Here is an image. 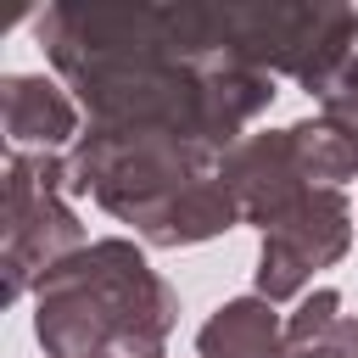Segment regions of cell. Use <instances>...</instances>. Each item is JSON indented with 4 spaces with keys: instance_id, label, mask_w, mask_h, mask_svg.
Instances as JSON below:
<instances>
[{
    "instance_id": "6da1fadb",
    "label": "cell",
    "mask_w": 358,
    "mask_h": 358,
    "mask_svg": "<svg viewBox=\"0 0 358 358\" xmlns=\"http://www.w3.org/2000/svg\"><path fill=\"white\" fill-rule=\"evenodd\" d=\"M34 34L95 129L168 134L218 157L274 101V78L229 50L224 6H50Z\"/></svg>"
},
{
    "instance_id": "7a4b0ae2",
    "label": "cell",
    "mask_w": 358,
    "mask_h": 358,
    "mask_svg": "<svg viewBox=\"0 0 358 358\" xmlns=\"http://www.w3.org/2000/svg\"><path fill=\"white\" fill-rule=\"evenodd\" d=\"M179 296L129 246L95 241L39 280L34 336L50 358H162Z\"/></svg>"
},
{
    "instance_id": "3957f363",
    "label": "cell",
    "mask_w": 358,
    "mask_h": 358,
    "mask_svg": "<svg viewBox=\"0 0 358 358\" xmlns=\"http://www.w3.org/2000/svg\"><path fill=\"white\" fill-rule=\"evenodd\" d=\"M213 151L168 140V134H117L90 129L67 157V196H95L106 213L145 229L162 207H173L190 185L213 179Z\"/></svg>"
},
{
    "instance_id": "277c9868",
    "label": "cell",
    "mask_w": 358,
    "mask_h": 358,
    "mask_svg": "<svg viewBox=\"0 0 358 358\" xmlns=\"http://www.w3.org/2000/svg\"><path fill=\"white\" fill-rule=\"evenodd\" d=\"M67 162L50 151L6 157V296L17 302L28 280H45L62 257L84 252V224L62 201Z\"/></svg>"
},
{
    "instance_id": "5b68a950",
    "label": "cell",
    "mask_w": 358,
    "mask_h": 358,
    "mask_svg": "<svg viewBox=\"0 0 358 358\" xmlns=\"http://www.w3.org/2000/svg\"><path fill=\"white\" fill-rule=\"evenodd\" d=\"M352 241V201L341 190H308L296 207H285L263 229L257 252V296L285 302L308 285L313 268H330Z\"/></svg>"
},
{
    "instance_id": "8992f818",
    "label": "cell",
    "mask_w": 358,
    "mask_h": 358,
    "mask_svg": "<svg viewBox=\"0 0 358 358\" xmlns=\"http://www.w3.org/2000/svg\"><path fill=\"white\" fill-rule=\"evenodd\" d=\"M218 179L224 190L235 196L241 218L246 224H274L285 207H296L308 190H319L302 168V151H296V134L291 129H274V134H252L241 140L235 151H224L218 162Z\"/></svg>"
},
{
    "instance_id": "52a82bcc",
    "label": "cell",
    "mask_w": 358,
    "mask_h": 358,
    "mask_svg": "<svg viewBox=\"0 0 358 358\" xmlns=\"http://www.w3.org/2000/svg\"><path fill=\"white\" fill-rule=\"evenodd\" d=\"M0 117H6V134L11 145H62L73 129H78V112L73 101L50 84V78H34V73H11L0 84Z\"/></svg>"
},
{
    "instance_id": "ba28073f",
    "label": "cell",
    "mask_w": 358,
    "mask_h": 358,
    "mask_svg": "<svg viewBox=\"0 0 358 358\" xmlns=\"http://www.w3.org/2000/svg\"><path fill=\"white\" fill-rule=\"evenodd\" d=\"M196 352L201 358H285V324H280L274 302L235 296L201 324Z\"/></svg>"
},
{
    "instance_id": "9c48e42d",
    "label": "cell",
    "mask_w": 358,
    "mask_h": 358,
    "mask_svg": "<svg viewBox=\"0 0 358 358\" xmlns=\"http://www.w3.org/2000/svg\"><path fill=\"white\" fill-rule=\"evenodd\" d=\"M229 224H241V207H235V196L224 190V179L213 173V179L190 185L173 207H162V213H157L140 235H145L151 246H196V241L224 235Z\"/></svg>"
},
{
    "instance_id": "30bf717a",
    "label": "cell",
    "mask_w": 358,
    "mask_h": 358,
    "mask_svg": "<svg viewBox=\"0 0 358 358\" xmlns=\"http://www.w3.org/2000/svg\"><path fill=\"white\" fill-rule=\"evenodd\" d=\"M319 106H324V123L358 151V50L347 56V67L330 78V90L319 95Z\"/></svg>"
},
{
    "instance_id": "8fae6325",
    "label": "cell",
    "mask_w": 358,
    "mask_h": 358,
    "mask_svg": "<svg viewBox=\"0 0 358 358\" xmlns=\"http://www.w3.org/2000/svg\"><path fill=\"white\" fill-rule=\"evenodd\" d=\"M336 319H341V296H336L330 285H324V291H313V296H302V308L285 319V347H302V341L324 336Z\"/></svg>"
},
{
    "instance_id": "7c38bea8",
    "label": "cell",
    "mask_w": 358,
    "mask_h": 358,
    "mask_svg": "<svg viewBox=\"0 0 358 358\" xmlns=\"http://www.w3.org/2000/svg\"><path fill=\"white\" fill-rule=\"evenodd\" d=\"M285 358H358V319H336L324 336L302 341V347H285Z\"/></svg>"
}]
</instances>
